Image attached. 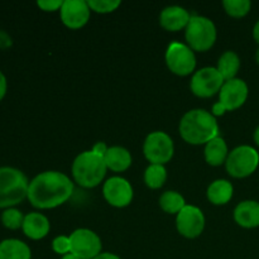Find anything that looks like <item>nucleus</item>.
<instances>
[{"label": "nucleus", "mask_w": 259, "mask_h": 259, "mask_svg": "<svg viewBox=\"0 0 259 259\" xmlns=\"http://www.w3.org/2000/svg\"><path fill=\"white\" fill-rule=\"evenodd\" d=\"M73 182L60 171H45L29 181L27 200L38 210H50L65 204L73 194Z\"/></svg>", "instance_id": "obj_1"}, {"label": "nucleus", "mask_w": 259, "mask_h": 259, "mask_svg": "<svg viewBox=\"0 0 259 259\" xmlns=\"http://www.w3.org/2000/svg\"><path fill=\"white\" fill-rule=\"evenodd\" d=\"M180 136L191 146L209 143L219 134L217 118L205 109H192L187 111L180 121Z\"/></svg>", "instance_id": "obj_2"}, {"label": "nucleus", "mask_w": 259, "mask_h": 259, "mask_svg": "<svg viewBox=\"0 0 259 259\" xmlns=\"http://www.w3.org/2000/svg\"><path fill=\"white\" fill-rule=\"evenodd\" d=\"M106 171L108 167L104 157L94 153L93 151H85L78 154L71 167L73 181L83 189L99 186L105 179Z\"/></svg>", "instance_id": "obj_3"}, {"label": "nucleus", "mask_w": 259, "mask_h": 259, "mask_svg": "<svg viewBox=\"0 0 259 259\" xmlns=\"http://www.w3.org/2000/svg\"><path fill=\"white\" fill-rule=\"evenodd\" d=\"M29 180L15 167H0V209L17 207L28 196Z\"/></svg>", "instance_id": "obj_4"}, {"label": "nucleus", "mask_w": 259, "mask_h": 259, "mask_svg": "<svg viewBox=\"0 0 259 259\" xmlns=\"http://www.w3.org/2000/svg\"><path fill=\"white\" fill-rule=\"evenodd\" d=\"M185 38L187 46L194 52H206L217 42V27L209 18L191 15V19L185 29Z\"/></svg>", "instance_id": "obj_5"}, {"label": "nucleus", "mask_w": 259, "mask_h": 259, "mask_svg": "<svg viewBox=\"0 0 259 259\" xmlns=\"http://www.w3.org/2000/svg\"><path fill=\"white\" fill-rule=\"evenodd\" d=\"M259 166V153L250 146H239L229 152L225 168L234 179H245L254 174Z\"/></svg>", "instance_id": "obj_6"}, {"label": "nucleus", "mask_w": 259, "mask_h": 259, "mask_svg": "<svg viewBox=\"0 0 259 259\" xmlns=\"http://www.w3.org/2000/svg\"><path fill=\"white\" fill-rule=\"evenodd\" d=\"M143 154L151 164L164 166L171 161L175 154L174 141L164 132H152L144 139Z\"/></svg>", "instance_id": "obj_7"}, {"label": "nucleus", "mask_w": 259, "mask_h": 259, "mask_svg": "<svg viewBox=\"0 0 259 259\" xmlns=\"http://www.w3.org/2000/svg\"><path fill=\"white\" fill-rule=\"evenodd\" d=\"M164 60L168 70L175 75L185 77L195 73L196 56L194 51L185 43L172 42L167 47Z\"/></svg>", "instance_id": "obj_8"}, {"label": "nucleus", "mask_w": 259, "mask_h": 259, "mask_svg": "<svg viewBox=\"0 0 259 259\" xmlns=\"http://www.w3.org/2000/svg\"><path fill=\"white\" fill-rule=\"evenodd\" d=\"M224 82L217 67H202L192 75L190 89L197 98L207 99L219 94Z\"/></svg>", "instance_id": "obj_9"}, {"label": "nucleus", "mask_w": 259, "mask_h": 259, "mask_svg": "<svg viewBox=\"0 0 259 259\" xmlns=\"http://www.w3.org/2000/svg\"><path fill=\"white\" fill-rule=\"evenodd\" d=\"M71 253L80 259H94L103 249L101 239L95 232L86 228L76 229L70 235Z\"/></svg>", "instance_id": "obj_10"}, {"label": "nucleus", "mask_w": 259, "mask_h": 259, "mask_svg": "<svg viewBox=\"0 0 259 259\" xmlns=\"http://www.w3.org/2000/svg\"><path fill=\"white\" fill-rule=\"evenodd\" d=\"M205 215L197 206L186 205L176 215V228L180 235L186 239L200 237L205 229Z\"/></svg>", "instance_id": "obj_11"}, {"label": "nucleus", "mask_w": 259, "mask_h": 259, "mask_svg": "<svg viewBox=\"0 0 259 259\" xmlns=\"http://www.w3.org/2000/svg\"><path fill=\"white\" fill-rule=\"evenodd\" d=\"M103 195L109 205L121 209L131 205L133 201L134 191L128 180L114 176L104 182Z\"/></svg>", "instance_id": "obj_12"}, {"label": "nucleus", "mask_w": 259, "mask_h": 259, "mask_svg": "<svg viewBox=\"0 0 259 259\" xmlns=\"http://www.w3.org/2000/svg\"><path fill=\"white\" fill-rule=\"evenodd\" d=\"M248 85L242 78L225 81L219 93V103L227 111H234L242 108L248 99Z\"/></svg>", "instance_id": "obj_13"}, {"label": "nucleus", "mask_w": 259, "mask_h": 259, "mask_svg": "<svg viewBox=\"0 0 259 259\" xmlns=\"http://www.w3.org/2000/svg\"><path fill=\"white\" fill-rule=\"evenodd\" d=\"M91 9L85 0H65L60 9L63 24L70 29H80L90 20Z\"/></svg>", "instance_id": "obj_14"}, {"label": "nucleus", "mask_w": 259, "mask_h": 259, "mask_svg": "<svg viewBox=\"0 0 259 259\" xmlns=\"http://www.w3.org/2000/svg\"><path fill=\"white\" fill-rule=\"evenodd\" d=\"M190 19L191 15L185 8L179 5H169L161 12L159 24L168 32H179L181 29H186Z\"/></svg>", "instance_id": "obj_15"}, {"label": "nucleus", "mask_w": 259, "mask_h": 259, "mask_svg": "<svg viewBox=\"0 0 259 259\" xmlns=\"http://www.w3.org/2000/svg\"><path fill=\"white\" fill-rule=\"evenodd\" d=\"M23 234L32 240H40L48 235L51 230V223L42 212H29L24 217Z\"/></svg>", "instance_id": "obj_16"}, {"label": "nucleus", "mask_w": 259, "mask_h": 259, "mask_svg": "<svg viewBox=\"0 0 259 259\" xmlns=\"http://www.w3.org/2000/svg\"><path fill=\"white\" fill-rule=\"evenodd\" d=\"M235 223L245 229H254L259 227V202L254 200H245L234 209Z\"/></svg>", "instance_id": "obj_17"}, {"label": "nucleus", "mask_w": 259, "mask_h": 259, "mask_svg": "<svg viewBox=\"0 0 259 259\" xmlns=\"http://www.w3.org/2000/svg\"><path fill=\"white\" fill-rule=\"evenodd\" d=\"M104 159H105L108 169L116 174L126 171L132 166V161H133L131 152L120 146L109 147Z\"/></svg>", "instance_id": "obj_18"}, {"label": "nucleus", "mask_w": 259, "mask_h": 259, "mask_svg": "<svg viewBox=\"0 0 259 259\" xmlns=\"http://www.w3.org/2000/svg\"><path fill=\"white\" fill-rule=\"evenodd\" d=\"M233 194H234V187H233L232 182L223 179L215 180L209 185L206 190L207 200L217 206L227 205L232 200Z\"/></svg>", "instance_id": "obj_19"}, {"label": "nucleus", "mask_w": 259, "mask_h": 259, "mask_svg": "<svg viewBox=\"0 0 259 259\" xmlns=\"http://www.w3.org/2000/svg\"><path fill=\"white\" fill-rule=\"evenodd\" d=\"M205 161L207 164L212 167H219L222 164H225L229 151H228V144L222 137L218 136L217 138L211 139L209 143L205 144L204 149Z\"/></svg>", "instance_id": "obj_20"}, {"label": "nucleus", "mask_w": 259, "mask_h": 259, "mask_svg": "<svg viewBox=\"0 0 259 259\" xmlns=\"http://www.w3.org/2000/svg\"><path fill=\"white\" fill-rule=\"evenodd\" d=\"M0 259H32V250L23 240L8 238L0 242Z\"/></svg>", "instance_id": "obj_21"}, {"label": "nucleus", "mask_w": 259, "mask_h": 259, "mask_svg": "<svg viewBox=\"0 0 259 259\" xmlns=\"http://www.w3.org/2000/svg\"><path fill=\"white\" fill-rule=\"evenodd\" d=\"M218 71L223 76L224 81L237 78L238 72L240 70V58L234 51H227L220 56L217 66Z\"/></svg>", "instance_id": "obj_22"}, {"label": "nucleus", "mask_w": 259, "mask_h": 259, "mask_svg": "<svg viewBox=\"0 0 259 259\" xmlns=\"http://www.w3.org/2000/svg\"><path fill=\"white\" fill-rule=\"evenodd\" d=\"M159 206L167 214L177 215L186 206V201L180 192L166 191L159 197Z\"/></svg>", "instance_id": "obj_23"}, {"label": "nucleus", "mask_w": 259, "mask_h": 259, "mask_svg": "<svg viewBox=\"0 0 259 259\" xmlns=\"http://www.w3.org/2000/svg\"><path fill=\"white\" fill-rule=\"evenodd\" d=\"M167 171L163 164H149L144 171V182L151 190H158L166 184Z\"/></svg>", "instance_id": "obj_24"}, {"label": "nucleus", "mask_w": 259, "mask_h": 259, "mask_svg": "<svg viewBox=\"0 0 259 259\" xmlns=\"http://www.w3.org/2000/svg\"><path fill=\"white\" fill-rule=\"evenodd\" d=\"M25 215L17 207H9V209L3 210L0 215V222L3 227L9 230H18L22 229L23 223H24Z\"/></svg>", "instance_id": "obj_25"}, {"label": "nucleus", "mask_w": 259, "mask_h": 259, "mask_svg": "<svg viewBox=\"0 0 259 259\" xmlns=\"http://www.w3.org/2000/svg\"><path fill=\"white\" fill-rule=\"evenodd\" d=\"M223 7L228 15L233 18H243L250 12L252 3L249 0H224Z\"/></svg>", "instance_id": "obj_26"}, {"label": "nucleus", "mask_w": 259, "mask_h": 259, "mask_svg": "<svg viewBox=\"0 0 259 259\" xmlns=\"http://www.w3.org/2000/svg\"><path fill=\"white\" fill-rule=\"evenodd\" d=\"M89 7L91 12L99 13V14H108L113 13L121 5L120 0H89Z\"/></svg>", "instance_id": "obj_27"}, {"label": "nucleus", "mask_w": 259, "mask_h": 259, "mask_svg": "<svg viewBox=\"0 0 259 259\" xmlns=\"http://www.w3.org/2000/svg\"><path fill=\"white\" fill-rule=\"evenodd\" d=\"M52 249L53 252L57 253L60 255H66L68 253H71V245H70V237H66V235H60V237H56L52 240Z\"/></svg>", "instance_id": "obj_28"}, {"label": "nucleus", "mask_w": 259, "mask_h": 259, "mask_svg": "<svg viewBox=\"0 0 259 259\" xmlns=\"http://www.w3.org/2000/svg\"><path fill=\"white\" fill-rule=\"evenodd\" d=\"M63 2L62 0H38L37 5L43 12H57L61 9Z\"/></svg>", "instance_id": "obj_29"}, {"label": "nucleus", "mask_w": 259, "mask_h": 259, "mask_svg": "<svg viewBox=\"0 0 259 259\" xmlns=\"http://www.w3.org/2000/svg\"><path fill=\"white\" fill-rule=\"evenodd\" d=\"M13 46V39L5 30L0 29V50H8Z\"/></svg>", "instance_id": "obj_30"}, {"label": "nucleus", "mask_w": 259, "mask_h": 259, "mask_svg": "<svg viewBox=\"0 0 259 259\" xmlns=\"http://www.w3.org/2000/svg\"><path fill=\"white\" fill-rule=\"evenodd\" d=\"M8 91V81L7 76L4 75L2 70H0V101H3V99L5 98Z\"/></svg>", "instance_id": "obj_31"}, {"label": "nucleus", "mask_w": 259, "mask_h": 259, "mask_svg": "<svg viewBox=\"0 0 259 259\" xmlns=\"http://www.w3.org/2000/svg\"><path fill=\"white\" fill-rule=\"evenodd\" d=\"M108 149H109V147L106 146L105 142H98V143L94 144V147L91 151H93L94 153L99 154V156L104 157L106 154V152H108Z\"/></svg>", "instance_id": "obj_32"}, {"label": "nucleus", "mask_w": 259, "mask_h": 259, "mask_svg": "<svg viewBox=\"0 0 259 259\" xmlns=\"http://www.w3.org/2000/svg\"><path fill=\"white\" fill-rule=\"evenodd\" d=\"M225 113H227V110L223 108V105L219 103V101H218V103H215L214 105H212L211 114L215 116V118H217V116H223Z\"/></svg>", "instance_id": "obj_33"}, {"label": "nucleus", "mask_w": 259, "mask_h": 259, "mask_svg": "<svg viewBox=\"0 0 259 259\" xmlns=\"http://www.w3.org/2000/svg\"><path fill=\"white\" fill-rule=\"evenodd\" d=\"M94 259H121V258L118 257L116 254H114V253H109V252L103 253L101 252L98 257H95Z\"/></svg>", "instance_id": "obj_34"}, {"label": "nucleus", "mask_w": 259, "mask_h": 259, "mask_svg": "<svg viewBox=\"0 0 259 259\" xmlns=\"http://www.w3.org/2000/svg\"><path fill=\"white\" fill-rule=\"evenodd\" d=\"M253 38H254L255 42L259 45V20L255 23L254 28H253Z\"/></svg>", "instance_id": "obj_35"}, {"label": "nucleus", "mask_w": 259, "mask_h": 259, "mask_svg": "<svg viewBox=\"0 0 259 259\" xmlns=\"http://www.w3.org/2000/svg\"><path fill=\"white\" fill-rule=\"evenodd\" d=\"M254 142H255V144L259 147V126L255 129V132H254Z\"/></svg>", "instance_id": "obj_36"}, {"label": "nucleus", "mask_w": 259, "mask_h": 259, "mask_svg": "<svg viewBox=\"0 0 259 259\" xmlns=\"http://www.w3.org/2000/svg\"><path fill=\"white\" fill-rule=\"evenodd\" d=\"M61 259H80L78 257H76L75 254H72V253H68V254H66V255H63L62 258Z\"/></svg>", "instance_id": "obj_37"}, {"label": "nucleus", "mask_w": 259, "mask_h": 259, "mask_svg": "<svg viewBox=\"0 0 259 259\" xmlns=\"http://www.w3.org/2000/svg\"><path fill=\"white\" fill-rule=\"evenodd\" d=\"M255 61H257V63L259 65V48H258L257 53H255Z\"/></svg>", "instance_id": "obj_38"}]
</instances>
